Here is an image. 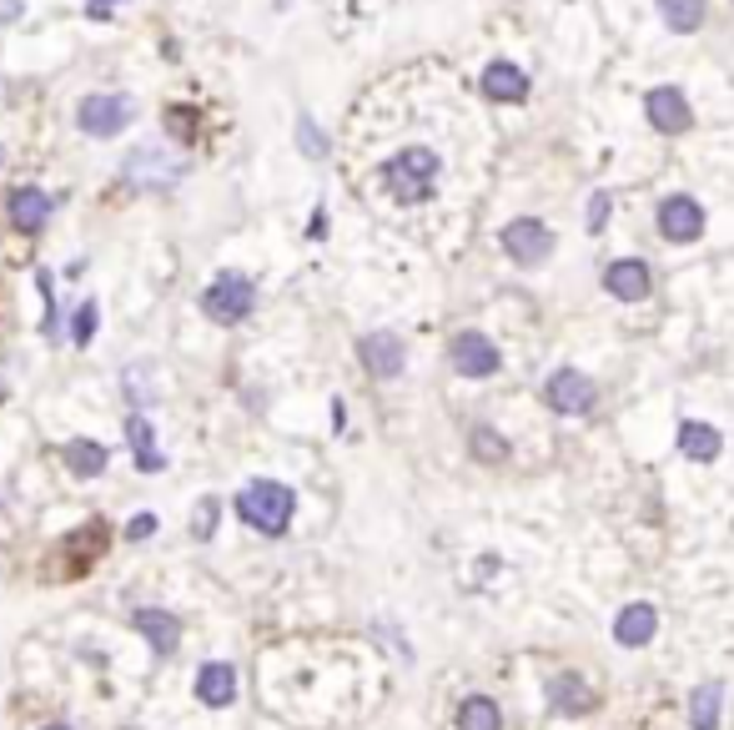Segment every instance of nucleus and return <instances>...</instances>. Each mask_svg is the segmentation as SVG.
Returning a JSON list of instances; mask_svg holds the SVG:
<instances>
[{"label":"nucleus","mask_w":734,"mask_h":730,"mask_svg":"<svg viewBox=\"0 0 734 730\" xmlns=\"http://www.w3.org/2000/svg\"><path fill=\"white\" fill-rule=\"evenodd\" d=\"M438 152H427V146H403L398 156H388L382 162V187H388L392 202H427L433 197V187H438Z\"/></svg>","instance_id":"nucleus-1"},{"label":"nucleus","mask_w":734,"mask_h":730,"mask_svg":"<svg viewBox=\"0 0 734 730\" xmlns=\"http://www.w3.org/2000/svg\"><path fill=\"white\" fill-rule=\"evenodd\" d=\"M292 515H297V489H287L277 479H257L237 494V519L247 529H257V534H273V539L287 534Z\"/></svg>","instance_id":"nucleus-2"},{"label":"nucleus","mask_w":734,"mask_h":730,"mask_svg":"<svg viewBox=\"0 0 734 730\" xmlns=\"http://www.w3.org/2000/svg\"><path fill=\"white\" fill-rule=\"evenodd\" d=\"M257 308V283L247 273H216L202 292V312L222 328H237L242 318H252Z\"/></svg>","instance_id":"nucleus-3"},{"label":"nucleus","mask_w":734,"mask_h":730,"mask_svg":"<svg viewBox=\"0 0 734 730\" xmlns=\"http://www.w3.org/2000/svg\"><path fill=\"white\" fill-rule=\"evenodd\" d=\"M131 117H136V101L121 97V91H91V97H81V107H76V126H81L86 136H96V142L126 132Z\"/></svg>","instance_id":"nucleus-4"},{"label":"nucleus","mask_w":734,"mask_h":730,"mask_svg":"<svg viewBox=\"0 0 734 730\" xmlns=\"http://www.w3.org/2000/svg\"><path fill=\"white\" fill-rule=\"evenodd\" d=\"M544 398H548V408H554V413H564V419H579V413H589V408L599 403V388H593L589 373L558 368V373H548Z\"/></svg>","instance_id":"nucleus-5"},{"label":"nucleus","mask_w":734,"mask_h":730,"mask_svg":"<svg viewBox=\"0 0 734 730\" xmlns=\"http://www.w3.org/2000/svg\"><path fill=\"white\" fill-rule=\"evenodd\" d=\"M498 242H503V252H509L519 267H538L554 252V232L538 222V217H513L509 228L498 232Z\"/></svg>","instance_id":"nucleus-6"},{"label":"nucleus","mask_w":734,"mask_h":730,"mask_svg":"<svg viewBox=\"0 0 734 730\" xmlns=\"http://www.w3.org/2000/svg\"><path fill=\"white\" fill-rule=\"evenodd\" d=\"M453 368L463 378H493L503 368V353H498V343L488 333H458L453 338Z\"/></svg>","instance_id":"nucleus-7"},{"label":"nucleus","mask_w":734,"mask_h":730,"mask_svg":"<svg viewBox=\"0 0 734 730\" xmlns=\"http://www.w3.org/2000/svg\"><path fill=\"white\" fill-rule=\"evenodd\" d=\"M51 212H56V197L41 192V187H15V192L5 197V217H11V228L25 232V237H41Z\"/></svg>","instance_id":"nucleus-8"},{"label":"nucleus","mask_w":734,"mask_h":730,"mask_svg":"<svg viewBox=\"0 0 734 730\" xmlns=\"http://www.w3.org/2000/svg\"><path fill=\"white\" fill-rule=\"evenodd\" d=\"M644 111H649L654 132H664V136L689 132V121H694V111H689V101H685L679 86H654L649 97H644Z\"/></svg>","instance_id":"nucleus-9"},{"label":"nucleus","mask_w":734,"mask_h":730,"mask_svg":"<svg viewBox=\"0 0 734 730\" xmlns=\"http://www.w3.org/2000/svg\"><path fill=\"white\" fill-rule=\"evenodd\" d=\"M659 232L669 242H699V232H704V207L685 192L664 197L659 202Z\"/></svg>","instance_id":"nucleus-10"},{"label":"nucleus","mask_w":734,"mask_h":730,"mask_svg":"<svg viewBox=\"0 0 734 730\" xmlns=\"http://www.w3.org/2000/svg\"><path fill=\"white\" fill-rule=\"evenodd\" d=\"M357 358H363V368L372 373V378H398L408 363V347L398 333H367L363 343H357Z\"/></svg>","instance_id":"nucleus-11"},{"label":"nucleus","mask_w":734,"mask_h":730,"mask_svg":"<svg viewBox=\"0 0 734 730\" xmlns=\"http://www.w3.org/2000/svg\"><path fill=\"white\" fill-rule=\"evenodd\" d=\"M659 634V610H654L649 599H629L624 610L614 615V640L624 650H644Z\"/></svg>","instance_id":"nucleus-12"},{"label":"nucleus","mask_w":734,"mask_h":730,"mask_svg":"<svg viewBox=\"0 0 734 730\" xmlns=\"http://www.w3.org/2000/svg\"><path fill=\"white\" fill-rule=\"evenodd\" d=\"M604 288H609V298H619V302H644L654 288V273L640 257H619V263L604 267Z\"/></svg>","instance_id":"nucleus-13"},{"label":"nucleus","mask_w":734,"mask_h":730,"mask_svg":"<svg viewBox=\"0 0 734 730\" xmlns=\"http://www.w3.org/2000/svg\"><path fill=\"white\" fill-rule=\"evenodd\" d=\"M131 624H136V634H142L146 645L156 650V655H177V645H181V620L171 610H152V605H146V610H136L131 615Z\"/></svg>","instance_id":"nucleus-14"},{"label":"nucleus","mask_w":734,"mask_h":730,"mask_svg":"<svg viewBox=\"0 0 734 730\" xmlns=\"http://www.w3.org/2000/svg\"><path fill=\"white\" fill-rule=\"evenodd\" d=\"M197 700L212 710H226L237 700V665H226V660H207L202 671H197Z\"/></svg>","instance_id":"nucleus-15"},{"label":"nucleus","mask_w":734,"mask_h":730,"mask_svg":"<svg viewBox=\"0 0 734 730\" xmlns=\"http://www.w3.org/2000/svg\"><path fill=\"white\" fill-rule=\"evenodd\" d=\"M548 706H554L558 716H589V710L599 706V695L589 690V681H583V675L564 671V675H554V681H548Z\"/></svg>","instance_id":"nucleus-16"},{"label":"nucleus","mask_w":734,"mask_h":730,"mask_svg":"<svg viewBox=\"0 0 734 730\" xmlns=\"http://www.w3.org/2000/svg\"><path fill=\"white\" fill-rule=\"evenodd\" d=\"M483 97L488 101H523L529 97V76L513 60H488L483 66Z\"/></svg>","instance_id":"nucleus-17"},{"label":"nucleus","mask_w":734,"mask_h":730,"mask_svg":"<svg viewBox=\"0 0 734 730\" xmlns=\"http://www.w3.org/2000/svg\"><path fill=\"white\" fill-rule=\"evenodd\" d=\"M60 458H66V468H71L76 479H101L107 464H111L107 443H96V439H71L66 449H60Z\"/></svg>","instance_id":"nucleus-18"},{"label":"nucleus","mask_w":734,"mask_h":730,"mask_svg":"<svg viewBox=\"0 0 734 730\" xmlns=\"http://www.w3.org/2000/svg\"><path fill=\"white\" fill-rule=\"evenodd\" d=\"M720 449H724V439H720L714 423H694V419L679 423V454L685 458H694V464H714Z\"/></svg>","instance_id":"nucleus-19"},{"label":"nucleus","mask_w":734,"mask_h":730,"mask_svg":"<svg viewBox=\"0 0 734 730\" xmlns=\"http://www.w3.org/2000/svg\"><path fill=\"white\" fill-rule=\"evenodd\" d=\"M126 443H131V458H136V468H142V474L166 468L162 449H156V433H152V423H146V413H131V419H126Z\"/></svg>","instance_id":"nucleus-20"},{"label":"nucleus","mask_w":734,"mask_h":730,"mask_svg":"<svg viewBox=\"0 0 734 730\" xmlns=\"http://www.w3.org/2000/svg\"><path fill=\"white\" fill-rule=\"evenodd\" d=\"M453 720H458V730H503V710H498L493 695H468V700H458Z\"/></svg>","instance_id":"nucleus-21"},{"label":"nucleus","mask_w":734,"mask_h":730,"mask_svg":"<svg viewBox=\"0 0 734 730\" xmlns=\"http://www.w3.org/2000/svg\"><path fill=\"white\" fill-rule=\"evenodd\" d=\"M720 700H724L720 681L694 685V695H689V726H694V730H720Z\"/></svg>","instance_id":"nucleus-22"},{"label":"nucleus","mask_w":734,"mask_h":730,"mask_svg":"<svg viewBox=\"0 0 734 730\" xmlns=\"http://www.w3.org/2000/svg\"><path fill=\"white\" fill-rule=\"evenodd\" d=\"M468 454H474L478 464H503V458H509V439L498 429H488V423H478V429L468 433Z\"/></svg>","instance_id":"nucleus-23"},{"label":"nucleus","mask_w":734,"mask_h":730,"mask_svg":"<svg viewBox=\"0 0 734 730\" xmlns=\"http://www.w3.org/2000/svg\"><path fill=\"white\" fill-rule=\"evenodd\" d=\"M659 15L669 31H699V21H704V5L699 0H659Z\"/></svg>","instance_id":"nucleus-24"},{"label":"nucleus","mask_w":734,"mask_h":730,"mask_svg":"<svg viewBox=\"0 0 734 730\" xmlns=\"http://www.w3.org/2000/svg\"><path fill=\"white\" fill-rule=\"evenodd\" d=\"M216 519H222V499H216V494L197 499V515H191V539H212L216 534Z\"/></svg>","instance_id":"nucleus-25"},{"label":"nucleus","mask_w":734,"mask_h":730,"mask_svg":"<svg viewBox=\"0 0 734 730\" xmlns=\"http://www.w3.org/2000/svg\"><path fill=\"white\" fill-rule=\"evenodd\" d=\"M96 323H101V308L96 302H81V308L71 312V343L76 347H86L96 338Z\"/></svg>","instance_id":"nucleus-26"},{"label":"nucleus","mask_w":734,"mask_h":730,"mask_svg":"<svg viewBox=\"0 0 734 730\" xmlns=\"http://www.w3.org/2000/svg\"><path fill=\"white\" fill-rule=\"evenodd\" d=\"M36 288H41V302H46V338H56V292H51V273L46 267H36Z\"/></svg>","instance_id":"nucleus-27"},{"label":"nucleus","mask_w":734,"mask_h":730,"mask_svg":"<svg viewBox=\"0 0 734 730\" xmlns=\"http://www.w3.org/2000/svg\"><path fill=\"white\" fill-rule=\"evenodd\" d=\"M156 524H162V519H156L152 509H142V515H131L126 539H131V544H142V539H152V534H156Z\"/></svg>","instance_id":"nucleus-28"},{"label":"nucleus","mask_w":734,"mask_h":730,"mask_svg":"<svg viewBox=\"0 0 734 730\" xmlns=\"http://www.w3.org/2000/svg\"><path fill=\"white\" fill-rule=\"evenodd\" d=\"M609 207H614V197H609V192H593V202H589V232H604Z\"/></svg>","instance_id":"nucleus-29"},{"label":"nucleus","mask_w":734,"mask_h":730,"mask_svg":"<svg viewBox=\"0 0 734 730\" xmlns=\"http://www.w3.org/2000/svg\"><path fill=\"white\" fill-rule=\"evenodd\" d=\"M191 126H197V117H191L187 107H171V111H166V132H171V136H191Z\"/></svg>","instance_id":"nucleus-30"},{"label":"nucleus","mask_w":734,"mask_h":730,"mask_svg":"<svg viewBox=\"0 0 734 730\" xmlns=\"http://www.w3.org/2000/svg\"><path fill=\"white\" fill-rule=\"evenodd\" d=\"M302 146H308L312 156H322V152H327V142L318 136V126H312V121H302Z\"/></svg>","instance_id":"nucleus-31"},{"label":"nucleus","mask_w":734,"mask_h":730,"mask_svg":"<svg viewBox=\"0 0 734 730\" xmlns=\"http://www.w3.org/2000/svg\"><path fill=\"white\" fill-rule=\"evenodd\" d=\"M0 21H21V0H0Z\"/></svg>","instance_id":"nucleus-32"},{"label":"nucleus","mask_w":734,"mask_h":730,"mask_svg":"<svg viewBox=\"0 0 734 730\" xmlns=\"http://www.w3.org/2000/svg\"><path fill=\"white\" fill-rule=\"evenodd\" d=\"M111 5H116V0H91V15H111Z\"/></svg>","instance_id":"nucleus-33"},{"label":"nucleus","mask_w":734,"mask_h":730,"mask_svg":"<svg viewBox=\"0 0 734 730\" xmlns=\"http://www.w3.org/2000/svg\"><path fill=\"white\" fill-rule=\"evenodd\" d=\"M46 730H76V726H66V720H51V726Z\"/></svg>","instance_id":"nucleus-34"},{"label":"nucleus","mask_w":734,"mask_h":730,"mask_svg":"<svg viewBox=\"0 0 734 730\" xmlns=\"http://www.w3.org/2000/svg\"><path fill=\"white\" fill-rule=\"evenodd\" d=\"M0 167H5V146H0Z\"/></svg>","instance_id":"nucleus-35"}]
</instances>
